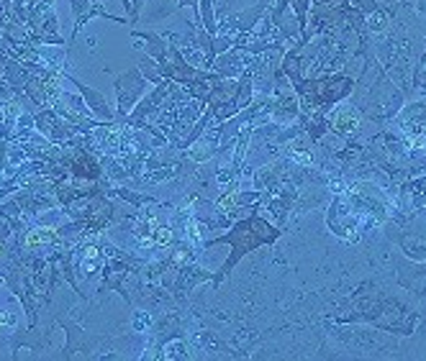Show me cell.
<instances>
[{
    "mask_svg": "<svg viewBox=\"0 0 426 361\" xmlns=\"http://www.w3.org/2000/svg\"><path fill=\"white\" fill-rule=\"evenodd\" d=\"M93 6L95 3H90V0H70V10H72V18H75V29H72V33H70V44L75 41L80 29L90 21V10H93Z\"/></svg>",
    "mask_w": 426,
    "mask_h": 361,
    "instance_id": "4",
    "label": "cell"
},
{
    "mask_svg": "<svg viewBox=\"0 0 426 361\" xmlns=\"http://www.w3.org/2000/svg\"><path fill=\"white\" fill-rule=\"evenodd\" d=\"M198 10H200V26H203V31L211 33V36H216V33H219L216 3H213V0H200V3H198Z\"/></svg>",
    "mask_w": 426,
    "mask_h": 361,
    "instance_id": "5",
    "label": "cell"
},
{
    "mask_svg": "<svg viewBox=\"0 0 426 361\" xmlns=\"http://www.w3.org/2000/svg\"><path fill=\"white\" fill-rule=\"evenodd\" d=\"M98 3H103V0H98ZM121 6H124V10H126V16L131 13V0H121Z\"/></svg>",
    "mask_w": 426,
    "mask_h": 361,
    "instance_id": "10",
    "label": "cell"
},
{
    "mask_svg": "<svg viewBox=\"0 0 426 361\" xmlns=\"http://www.w3.org/2000/svg\"><path fill=\"white\" fill-rule=\"evenodd\" d=\"M383 26H385V16H383V13L370 18V29H383Z\"/></svg>",
    "mask_w": 426,
    "mask_h": 361,
    "instance_id": "9",
    "label": "cell"
},
{
    "mask_svg": "<svg viewBox=\"0 0 426 361\" xmlns=\"http://www.w3.org/2000/svg\"><path fill=\"white\" fill-rule=\"evenodd\" d=\"M177 3V8H193V18H196V24L200 26V10H198V3L200 0H175Z\"/></svg>",
    "mask_w": 426,
    "mask_h": 361,
    "instance_id": "7",
    "label": "cell"
},
{
    "mask_svg": "<svg viewBox=\"0 0 426 361\" xmlns=\"http://www.w3.org/2000/svg\"><path fill=\"white\" fill-rule=\"evenodd\" d=\"M211 67L216 70V75H221L223 79H234L237 75L244 72V59H242L234 49H229V52H223V54L216 56Z\"/></svg>",
    "mask_w": 426,
    "mask_h": 361,
    "instance_id": "3",
    "label": "cell"
},
{
    "mask_svg": "<svg viewBox=\"0 0 426 361\" xmlns=\"http://www.w3.org/2000/svg\"><path fill=\"white\" fill-rule=\"evenodd\" d=\"M119 195L124 197V200H128V203H134V205H142V203H147V200H149V197L134 195V192H128V190H119Z\"/></svg>",
    "mask_w": 426,
    "mask_h": 361,
    "instance_id": "8",
    "label": "cell"
},
{
    "mask_svg": "<svg viewBox=\"0 0 426 361\" xmlns=\"http://www.w3.org/2000/svg\"><path fill=\"white\" fill-rule=\"evenodd\" d=\"M149 79L144 77L142 70H128L116 79V93H119V113L128 116V110L134 108V102L139 100L147 90Z\"/></svg>",
    "mask_w": 426,
    "mask_h": 361,
    "instance_id": "1",
    "label": "cell"
},
{
    "mask_svg": "<svg viewBox=\"0 0 426 361\" xmlns=\"http://www.w3.org/2000/svg\"><path fill=\"white\" fill-rule=\"evenodd\" d=\"M90 3H98V0H90Z\"/></svg>",
    "mask_w": 426,
    "mask_h": 361,
    "instance_id": "11",
    "label": "cell"
},
{
    "mask_svg": "<svg viewBox=\"0 0 426 361\" xmlns=\"http://www.w3.org/2000/svg\"><path fill=\"white\" fill-rule=\"evenodd\" d=\"M234 47V36L231 33H216L213 36V56L223 54V52H229V49Z\"/></svg>",
    "mask_w": 426,
    "mask_h": 361,
    "instance_id": "6",
    "label": "cell"
},
{
    "mask_svg": "<svg viewBox=\"0 0 426 361\" xmlns=\"http://www.w3.org/2000/svg\"><path fill=\"white\" fill-rule=\"evenodd\" d=\"M70 82L80 90L82 100L87 102V108L93 110V113H98L103 121H113V118H116V116H113V110L108 108V100H105V95L98 93V90H93V87L82 85V82H80V79H75V77H70Z\"/></svg>",
    "mask_w": 426,
    "mask_h": 361,
    "instance_id": "2",
    "label": "cell"
}]
</instances>
